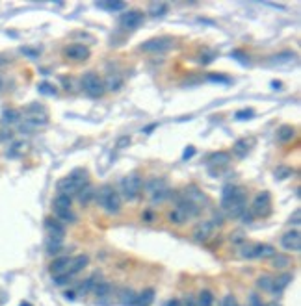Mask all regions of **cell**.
Returning <instances> with one entry per match:
<instances>
[{
    "label": "cell",
    "instance_id": "1",
    "mask_svg": "<svg viewBox=\"0 0 301 306\" xmlns=\"http://www.w3.org/2000/svg\"><path fill=\"white\" fill-rule=\"evenodd\" d=\"M248 195L244 188L238 186H227L221 195V208L227 211L229 217H242V213L248 210Z\"/></svg>",
    "mask_w": 301,
    "mask_h": 306
},
{
    "label": "cell",
    "instance_id": "2",
    "mask_svg": "<svg viewBox=\"0 0 301 306\" xmlns=\"http://www.w3.org/2000/svg\"><path fill=\"white\" fill-rule=\"evenodd\" d=\"M95 199L99 202V206L104 210V213H108V215H117L121 211V206H123L121 195L110 184H104L99 188V191H95Z\"/></svg>",
    "mask_w": 301,
    "mask_h": 306
},
{
    "label": "cell",
    "instance_id": "3",
    "mask_svg": "<svg viewBox=\"0 0 301 306\" xmlns=\"http://www.w3.org/2000/svg\"><path fill=\"white\" fill-rule=\"evenodd\" d=\"M86 184H88V171L74 169L69 177H65V178H62L58 182V191L71 197V193H78Z\"/></svg>",
    "mask_w": 301,
    "mask_h": 306
},
{
    "label": "cell",
    "instance_id": "4",
    "mask_svg": "<svg viewBox=\"0 0 301 306\" xmlns=\"http://www.w3.org/2000/svg\"><path fill=\"white\" fill-rule=\"evenodd\" d=\"M143 188L147 191V197L151 199V202H164L166 199L171 197V190L167 186V182L164 178H149L143 184Z\"/></svg>",
    "mask_w": 301,
    "mask_h": 306
},
{
    "label": "cell",
    "instance_id": "5",
    "mask_svg": "<svg viewBox=\"0 0 301 306\" xmlns=\"http://www.w3.org/2000/svg\"><path fill=\"white\" fill-rule=\"evenodd\" d=\"M142 190H143V178L138 173H132L121 180V193L128 202L138 201L142 195Z\"/></svg>",
    "mask_w": 301,
    "mask_h": 306
},
{
    "label": "cell",
    "instance_id": "6",
    "mask_svg": "<svg viewBox=\"0 0 301 306\" xmlns=\"http://www.w3.org/2000/svg\"><path fill=\"white\" fill-rule=\"evenodd\" d=\"M52 206H54V215H56L58 221L73 223L74 219H76L73 213V208H71V206H73V201H71L69 195L58 193L56 199H54V202H52Z\"/></svg>",
    "mask_w": 301,
    "mask_h": 306
},
{
    "label": "cell",
    "instance_id": "7",
    "mask_svg": "<svg viewBox=\"0 0 301 306\" xmlns=\"http://www.w3.org/2000/svg\"><path fill=\"white\" fill-rule=\"evenodd\" d=\"M82 89L86 91V95L93 97H103L106 87H104V80L97 73H86L82 76Z\"/></svg>",
    "mask_w": 301,
    "mask_h": 306
},
{
    "label": "cell",
    "instance_id": "8",
    "mask_svg": "<svg viewBox=\"0 0 301 306\" xmlns=\"http://www.w3.org/2000/svg\"><path fill=\"white\" fill-rule=\"evenodd\" d=\"M275 249L266 243H244L242 247V256L244 258H273L275 256Z\"/></svg>",
    "mask_w": 301,
    "mask_h": 306
},
{
    "label": "cell",
    "instance_id": "9",
    "mask_svg": "<svg viewBox=\"0 0 301 306\" xmlns=\"http://www.w3.org/2000/svg\"><path fill=\"white\" fill-rule=\"evenodd\" d=\"M251 213L255 217H268L271 213V197L268 191H260L259 195L253 199L251 204Z\"/></svg>",
    "mask_w": 301,
    "mask_h": 306
},
{
    "label": "cell",
    "instance_id": "10",
    "mask_svg": "<svg viewBox=\"0 0 301 306\" xmlns=\"http://www.w3.org/2000/svg\"><path fill=\"white\" fill-rule=\"evenodd\" d=\"M63 56L67 58V60H71V62H86L91 52H89V48L82 45V43H73V45H69V47H65V50H63Z\"/></svg>",
    "mask_w": 301,
    "mask_h": 306
},
{
    "label": "cell",
    "instance_id": "11",
    "mask_svg": "<svg viewBox=\"0 0 301 306\" xmlns=\"http://www.w3.org/2000/svg\"><path fill=\"white\" fill-rule=\"evenodd\" d=\"M171 45H173L171 37H155V39H149V41L142 43L140 50L142 52H162V50H167Z\"/></svg>",
    "mask_w": 301,
    "mask_h": 306
},
{
    "label": "cell",
    "instance_id": "12",
    "mask_svg": "<svg viewBox=\"0 0 301 306\" xmlns=\"http://www.w3.org/2000/svg\"><path fill=\"white\" fill-rule=\"evenodd\" d=\"M142 22H143V11H140V10L125 11V13L121 15V19H119V24H121L123 28H126V30H134Z\"/></svg>",
    "mask_w": 301,
    "mask_h": 306
},
{
    "label": "cell",
    "instance_id": "13",
    "mask_svg": "<svg viewBox=\"0 0 301 306\" xmlns=\"http://www.w3.org/2000/svg\"><path fill=\"white\" fill-rule=\"evenodd\" d=\"M281 245L284 251H290V253H300L301 249V234L300 230H288L286 234H283L281 238Z\"/></svg>",
    "mask_w": 301,
    "mask_h": 306
},
{
    "label": "cell",
    "instance_id": "14",
    "mask_svg": "<svg viewBox=\"0 0 301 306\" xmlns=\"http://www.w3.org/2000/svg\"><path fill=\"white\" fill-rule=\"evenodd\" d=\"M212 232H214V223L212 221H203V223H199L197 226L194 228V240L197 243H205L212 236Z\"/></svg>",
    "mask_w": 301,
    "mask_h": 306
},
{
    "label": "cell",
    "instance_id": "15",
    "mask_svg": "<svg viewBox=\"0 0 301 306\" xmlns=\"http://www.w3.org/2000/svg\"><path fill=\"white\" fill-rule=\"evenodd\" d=\"M45 228L49 230V238H60V240H63V236H65L63 223L58 221L56 217H47L45 219Z\"/></svg>",
    "mask_w": 301,
    "mask_h": 306
},
{
    "label": "cell",
    "instance_id": "16",
    "mask_svg": "<svg viewBox=\"0 0 301 306\" xmlns=\"http://www.w3.org/2000/svg\"><path fill=\"white\" fill-rule=\"evenodd\" d=\"M69 264H71V258H69V256H58V258H54V260L51 262V265H49V271L52 273V276L67 273Z\"/></svg>",
    "mask_w": 301,
    "mask_h": 306
},
{
    "label": "cell",
    "instance_id": "17",
    "mask_svg": "<svg viewBox=\"0 0 301 306\" xmlns=\"http://www.w3.org/2000/svg\"><path fill=\"white\" fill-rule=\"evenodd\" d=\"M88 264H89V258H88V254H78V256H74V258H71V264H69L67 274H69V276L78 274Z\"/></svg>",
    "mask_w": 301,
    "mask_h": 306
},
{
    "label": "cell",
    "instance_id": "18",
    "mask_svg": "<svg viewBox=\"0 0 301 306\" xmlns=\"http://www.w3.org/2000/svg\"><path fill=\"white\" fill-rule=\"evenodd\" d=\"M208 163L210 165H216V167H225L230 163V154L229 152H214V154H210L208 156Z\"/></svg>",
    "mask_w": 301,
    "mask_h": 306
},
{
    "label": "cell",
    "instance_id": "19",
    "mask_svg": "<svg viewBox=\"0 0 301 306\" xmlns=\"http://www.w3.org/2000/svg\"><path fill=\"white\" fill-rule=\"evenodd\" d=\"M296 137V128L290 127V125H283V127L277 128V141L279 143H288Z\"/></svg>",
    "mask_w": 301,
    "mask_h": 306
},
{
    "label": "cell",
    "instance_id": "20",
    "mask_svg": "<svg viewBox=\"0 0 301 306\" xmlns=\"http://www.w3.org/2000/svg\"><path fill=\"white\" fill-rule=\"evenodd\" d=\"M153 301H155V290H153V288H147L140 295H136L134 306H151Z\"/></svg>",
    "mask_w": 301,
    "mask_h": 306
},
{
    "label": "cell",
    "instance_id": "21",
    "mask_svg": "<svg viewBox=\"0 0 301 306\" xmlns=\"http://www.w3.org/2000/svg\"><path fill=\"white\" fill-rule=\"evenodd\" d=\"M292 282V274L290 273H283L281 276L277 278H273V290H271V293H281L286 286Z\"/></svg>",
    "mask_w": 301,
    "mask_h": 306
},
{
    "label": "cell",
    "instance_id": "22",
    "mask_svg": "<svg viewBox=\"0 0 301 306\" xmlns=\"http://www.w3.org/2000/svg\"><path fill=\"white\" fill-rule=\"evenodd\" d=\"M249 152V141L248 139H238L234 145H232V154L236 158H246Z\"/></svg>",
    "mask_w": 301,
    "mask_h": 306
},
{
    "label": "cell",
    "instance_id": "23",
    "mask_svg": "<svg viewBox=\"0 0 301 306\" xmlns=\"http://www.w3.org/2000/svg\"><path fill=\"white\" fill-rule=\"evenodd\" d=\"M167 219H169V221L173 223V225H184V223L190 221V219H188L186 215H184V211L178 210V208H173V210L169 211Z\"/></svg>",
    "mask_w": 301,
    "mask_h": 306
},
{
    "label": "cell",
    "instance_id": "24",
    "mask_svg": "<svg viewBox=\"0 0 301 306\" xmlns=\"http://www.w3.org/2000/svg\"><path fill=\"white\" fill-rule=\"evenodd\" d=\"M76 195H78V201L82 202V204H88V202H89L95 197V190L91 188V186H89V184H86V186H84L82 190L78 191Z\"/></svg>",
    "mask_w": 301,
    "mask_h": 306
},
{
    "label": "cell",
    "instance_id": "25",
    "mask_svg": "<svg viewBox=\"0 0 301 306\" xmlns=\"http://www.w3.org/2000/svg\"><path fill=\"white\" fill-rule=\"evenodd\" d=\"M121 85H123V80H121L119 74H110V76L106 78V82H104V87L110 89V91H117Z\"/></svg>",
    "mask_w": 301,
    "mask_h": 306
},
{
    "label": "cell",
    "instance_id": "26",
    "mask_svg": "<svg viewBox=\"0 0 301 306\" xmlns=\"http://www.w3.org/2000/svg\"><path fill=\"white\" fill-rule=\"evenodd\" d=\"M110 291H112V286L110 282H97V286L93 288V293L99 299H104V297L110 295Z\"/></svg>",
    "mask_w": 301,
    "mask_h": 306
},
{
    "label": "cell",
    "instance_id": "27",
    "mask_svg": "<svg viewBox=\"0 0 301 306\" xmlns=\"http://www.w3.org/2000/svg\"><path fill=\"white\" fill-rule=\"evenodd\" d=\"M21 119V113L17 112V110H6L4 113H2V123L4 125H13V123H17Z\"/></svg>",
    "mask_w": 301,
    "mask_h": 306
},
{
    "label": "cell",
    "instance_id": "28",
    "mask_svg": "<svg viewBox=\"0 0 301 306\" xmlns=\"http://www.w3.org/2000/svg\"><path fill=\"white\" fill-rule=\"evenodd\" d=\"M166 13H167V4H164V2H155L149 8V15H153V17H162Z\"/></svg>",
    "mask_w": 301,
    "mask_h": 306
},
{
    "label": "cell",
    "instance_id": "29",
    "mask_svg": "<svg viewBox=\"0 0 301 306\" xmlns=\"http://www.w3.org/2000/svg\"><path fill=\"white\" fill-rule=\"evenodd\" d=\"M97 280H99V274H97V273L91 274L89 278H86V280H84V286L80 288V293H82V295H86V293H89V291L93 290L95 286H97Z\"/></svg>",
    "mask_w": 301,
    "mask_h": 306
},
{
    "label": "cell",
    "instance_id": "30",
    "mask_svg": "<svg viewBox=\"0 0 301 306\" xmlns=\"http://www.w3.org/2000/svg\"><path fill=\"white\" fill-rule=\"evenodd\" d=\"M257 286H259L260 290H264V291H271L273 290V278H271L270 274H262V276H259V280H257Z\"/></svg>",
    "mask_w": 301,
    "mask_h": 306
},
{
    "label": "cell",
    "instance_id": "31",
    "mask_svg": "<svg viewBox=\"0 0 301 306\" xmlns=\"http://www.w3.org/2000/svg\"><path fill=\"white\" fill-rule=\"evenodd\" d=\"M62 243L63 240H60V238H49V242H47V253L56 254L62 249Z\"/></svg>",
    "mask_w": 301,
    "mask_h": 306
},
{
    "label": "cell",
    "instance_id": "32",
    "mask_svg": "<svg viewBox=\"0 0 301 306\" xmlns=\"http://www.w3.org/2000/svg\"><path fill=\"white\" fill-rule=\"evenodd\" d=\"M271 260H273V265H275L277 269H284V267H288V265H290V258H288V256H284V254H275Z\"/></svg>",
    "mask_w": 301,
    "mask_h": 306
},
{
    "label": "cell",
    "instance_id": "33",
    "mask_svg": "<svg viewBox=\"0 0 301 306\" xmlns=\"http://www.w3.org/2000/svg\"><path fill=\"white\" fill-rule=\"evenodd\" d=\"M212 303H214V295L208 290L199 293V306H212Z\"/></svg>",
    "mask_w": 301,
    "mask_h": 306
},
{
    "label": "cell",
    "instance_id": "34",
    "mask_svg": "<svg viewBox=\"0 0 301 306\" xmlns=\"http://www.w3.org/2000/svg\"><path fill=\"white\" fill-rule=\"evenodd\" d=\"M134 301H136V293H134V291H130V290L121 291V303H123V305L134 306Z\"/></svg>",
    "mask_w": 301,
    "mask_h": 306
},
{
    "label": "cell",
    "instance_id": "35",
    "mask_svg": "<svg viewBox=\"0 0 301 306\" xmlns=\"http://www.w3.org/2000/svg\"><path fill=\"white\" fill-rule=\"evenodd\" d=\"M71 280H73V276H69L67 273L56 274V276H54V284L56 286H65V284H69Z\"/></svg>",
    "mask_w": 301,
    "mask_h": 306
},
{
    "label": "cell",
    "instance_id": "36",
    "mask_svg": "<svg viewBox=\"0 0 301 306\" xmlns=\"http://www.w3.org/2000/svg\"><path fill=\"white\" fill-rule=\"evenodd\" d=\"M39 91L45 93V95H56V87L52 84H49V82H41L39 84Z\"/></svg>",
    "mask_w": 301,
    "mask_h": 306
},
{
    "label": "cell",
    "instance_id": "37",
    "mask_svg": "<svg viewBox=\"0 0 301 306\" xmlns=\"http://www.w3.org/2000/svg\"><path fill=\"white\" fill-rule=\"evenodd\" d=\"M230 242L236 243V245H244L246 243V236L242 232H232L230 234Z\"/></svg>",
    "mask_w": 301,
    "mask_h": 306
},
{
    "label": "cell",
    "instance_id": "38",
    "mask_svg": "<svg viewBox=\"0 0 301 306\" xmlns=\"http://www.w3.org/2000/svg\"><path fill=\"white\" fill-rule=\"evenodd\" d=\"M288 175H292V169H288V167H279V169L275 171V177H277V178H286V177H288Z\"/></svg>",
    "mask_w": 301,
    "mask_h": 306
},
{
    "label": "cell",
    "instance_id": "39",
    "mask_svg": "<svg viewBox=\"0 0 301 306\" xmlns=\"http://www.w3.org/2000/svg\"><path fill=\"white\" fill-rule=\"evenodd\" d=\"M221 306H238V301H236V299H234L232 295H227V297H223Z\"/></svg>",
    "mask_w": 301,
    "mask_h": 306
},
{
    "label": "cell",
    "instance_id": "40",
    "mask_svg": "<svg viewBox=\"0 0 301 306\" xmlns=\"http://www.w3.org/2000/svg\"><path fill=\"white\" fill-rule=\"evenodd\" d=\"M103 8H108V10H123L125 4L123 2H110V4H101Z\"/></svg>",
    "mask_w": 301,
    "mask_h": 306
},
{
    "label": "cell",
    "instance_id": "41",
    "mask_svg": "<svg viewBox=\"0 0 301 306\" xmlns=\"http://www.w3.org/2000/svg\"><path fill=\"white\" fill-rule=\"evenodd\" d=\"M253 115H255L253 110H242V112L236 113V119H246V117H253Z\"/></svg>",
    "mask_w": 301,
    "mask_h": 306
},
{
    "label": "cell",
    "instance_id": "42",
    "mask_svg": "<svg viewBox=\"0 0 301 306\" xmlns=\"http://www.w3.org/2000/svg\"><path fill=\"white\" fill-rule=\"evenodd\" d=\"M300 217H301V211L296 210L294 211V215L290 217V225H300Z\"/></svg>",
    "mask_w": 301,
    "mask_h": 306
},
{
    "label": "cell",
    "instance_id": "43",
    "mask_svg": "<svg viewBox=\"0 0 301 306\" xmlns=\"http://www.w3.org/2000/svg\"><path fill=\"white\" fill-rule=\"evenodd\" d=\"M251 305H253V306H262V303L259 301V297H257V295H251Z\"/></svg>",
    "mask_w": 301,
    "mask_h": 306
},
{
    "label": "cell",
    "instance_id": "44",
    "mask_svg": "<svg viewBox=\"0 0 301 306\" xmlns=\"http://www.w3.org/2000/svg\"><path fill=\"white\" fill-rule=\"evenodd\" d=\"M184 306H195V301H194V297H188V299H184Z\"/></svg>",
    "mask_w": 301,
    "mask_h": 306
},
{
    "label": "cell",
    "instance_id": "45",
    "mask_svg": "<svg viewBox=\"0 0 301 306\" xmlns=\"http://www.w3.org/2000/svg\"><path fill=\"white\" fill-rule=\"evenodd\" d=\"M190 150H186L184 152V158H190V156H194V147H188Z\"/></svg>",
    "mask_w": 301,
    "mask_h": 306
},
{
    "label": "cell",
    "instance_id": "46",
    "mask_svg": "<svg viewBox=\"0 0 301 306\" xmlns=\"http://www.w3.org/2000/svg\"><path fill=\"white\" fill-rule=\"evenodd\" d=\"M167 306H180V301H169V303H167Z\"/></svg>",
    "mask_w": 301,
    "mask_h": 306
},
{
    "label": "cell",
    "instance_id": "47",
    "mask_svg": "<svg viewBox=\"0 0 301 306\" xmlns=\"http://www.w3.org/2000/svg\"><path fill=\"white\" fill-rule=\"evenodd\" d=\"M6 64V58H4V56H0V65H4Z\"/></svg>",
    "mask_w": 301,
    "mask_h": 306
},
{
    "label": "cell",
    "instance_id": "48",
    "mask_svg": "<svg viewBox=\"0 0 301 306\" xmlns=\"http://www.w3.org/2000/svg\"><path fill=\"white\" fill-rule=\"evenodd\" d=\"M2 84H4V80H2V76H0V87H2Z\"/></svg>",
    "mask_w": 301,
    "mask_h": 306
},
{
    "label": "cell",
    "instance_id": "49",
    "mask_svg": "<svg viewBox=\"0 0 301 306\" xmlns=\"http://www.w3.org/2000/svg\"><path fill=\"white\" fill-rule=\"evenodd\" d=\"M21 306H32V305H28V303H22V305Z\"/></svg>",
    "mask_w": 301,
    "mask_h": 306
},
{
    "label": "cell",
    "instance_id": "50",
    "mask_svg": "<svg viewBox=\"0 0 301 306\" xmlns=\"http://www.w3.org/2000/svg\"><path fill=\"white\" fill-rule=\"evenodd\" d=\"M268 306H277V305H268Z\"/></svg>",
    "mask_w": 301,
    "mask_h": 306
}]
</instances>
